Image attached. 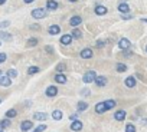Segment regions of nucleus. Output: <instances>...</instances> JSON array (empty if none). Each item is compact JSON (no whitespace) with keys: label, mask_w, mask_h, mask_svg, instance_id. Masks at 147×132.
I'll use <instances>...</instances> for the list:
<instances>
[{"label":"nucleus","mask_w":147,"mask_h":132,"mask_svg":"<svg viewBox=\"0 0 147 132\" xmlns=\"http://www.w3.org/2000/svg\"><path fill=\"white\" fill-rule=\"evenodd\" d=\"M97 76H98V75H97L94 71H88V72H85V73H84L82 81H84V83H91V82H95Z\"/></svg>","instance_id":"f257e3e1"},{"label":"nucleus","mask_w":147,"mask_h":132,"mask_svg":"<svg viewBox=\"0 0 147 132\" xmlns=\"http://www.w3.org/2000/svg\"><path fill=\"white\" fill-rule=\"evenodd\" d=\"M30 15H32V17H33V19H45L48 13H46V10H45V9L38 7V9H33Z\"/></svg>","instance_id":"f03ea898"},{"label":"nucleus","mask_w":147,"mask_h":132,"mask_svg":"<svg viewBox=\"0 0 147 132\" xmlns=\"http://www.w3.org/2000/svg\"><path fill=\"white\" fill-rule=\"evenodd\" d=\"M118 47L123 49V50H128L131 47V42L127 39V37H121L120 42H118Z\"/></svg>","instance_id":"7ed1b4c3"},{"label":"nucleus","mask_w":147,"mask_h":132,"mask_svg":"<svg viewBox=\"0 0 147 132\" xmlns=\"http://www.w3.org/2000/svg\"><path fill=\"white\" fill-rule=\"evenodd\" d=\"M94 13H95L97 16H104V15L108 13V9H107L104 5H97L95 9H94Z\"/></svg>","instance_id":"20e7f679"},{"label":"nucleus","mask_w":147,"mask_h":132,"mask_svg":"<svg viewBox=\"0 0 147 132\" xmlns=\"http://www.w3.org/2000/svg\"><path fill=\"white\" fill-rule=\"evenodd\" d=\"M81 23H82V17L78 16V15H77V16H72V17L69 19V25H71L74 29H75L77 26H80Z\"/></svg>","instance_id":"39448f33"},{"label":"nucleus","mask_w":147,"mask_h":132,"mask_svg":"<svg viewBox=\"0 0 147 132\" xmlns=\"http://www.w3.org/2000/svg\"><path fill=\"white\" fill-rule=\"evenodd\" d=\"M118 12L123 13V15L130 13V6H128V3H127V2H120V3H118Z\"/></svg>","instance_id":"423d86ee"},{"label":"nucleus","mask_w":147,"mask_h":132,"mask_svg":"<svg viewBox=\"0 0 147 132\" xmlns=\"http://www.w3.org/2000/svg\"><path fill=\"white\" fill-rule=\"evenodd\" d=\"M72 39H74V36H72V35H62V36H61V39H59V42H61V45L68 46V45H71V43H72Z\"/></svg>","instance_id":"0eeeda50"},{"label":"nucleus","mask_w":147,"mask_h":132,"mask_svg":"<svg viewBox=\"0 0 147 132\" xmlns=\"http://www.w3.org/2000/svg\"><path fill=\"white\" fill-rule=\"evenodd\" d=\"M92 49H90V47H85V49H82L81 52H80V56L82 57V59H91L92 57Z\"/></svg>","instance_id":"6e6552de"},{"label":"nucleus","mask_w":147,"mask_h":132,"mask_svg":"<svg viewBox=\"0 0 147 132\" xmlns=\"http://www.w3.org/2000/svg\"><path fill=\"white\" fill-rule=\"evenodd\" d=\"M82 128H84V123L81 121H74L71 123V131H74V132H80Z\"/></svg>","instance_id":"1a4fd4ad"},{"label":"nucleus","mask_w":147,"mask_h":132,"mask_svg":"<svg viewBox=\"0 0 147 132\" xmlns=\"http://www.w3.org/2000/svg\"><path fill=\"white\" fill-rule=\"evenodd\" d=\"M0 85H2L3 88H7V86L12 85V79L7 75H2V76H0Z\"/></svg>","instance_id":"9d476101"},{"label":"nucleus","mask_w":147,"mask_h":132,"mask_svg":"<svg viewBox=\"0 0 147 132\" xmlns=\"http://www.w3.org/2000/svg\"><path fill=\"white\" fill-rule=\"evenodd\" d=\"M56 95H58V88H56L55 85H51V86L46 88V96L53 98V96H56Z\"/></svg>","instance_id":"9b49d317"},{"label":"nucleus","mask_w":147,"mask_h":132,"mask_svg":"<svg viewBox=\"0 0 147 132\" xmlns=\"http://www.w3.org/2000/svg\"><path fill=\"white\" fill-rule=\"evenodd\" d=\"M59 7V3L56 0H48L46 2V10H56Z\"/></svg>","instance_id":"f8f14e48"},{"label":"nucleus","mask_w":147,"mask_h":132,"mask_svg":"<svg viewBox=\"0 0 147 132\" xmlns=\"http://www.w3.org/2000/svg\"><path fill=\"white\" fill-rule=\"evenodd\" d=\"M48 33H49V35H52V36L59 35V33H61V27H59L58 25H51V26L48 27Z\"/></svg>","instance_id":"ddd939ff"},{"label":"nucleus","mask_w":147,"mask_h":132,"mask_svg":"<svg viewBox=\"0 0 147 132\" xmlns=\"http://www.w3.org/2000/svg\"><path fill=\"white\" fill-rule=\"evenodd\" d=\"M108 109H107V105H105V102H98L97 105H95V112L97 113H104V112H107Z\"/></svg>","instance_id":"4468645a"},{"label":"nucleus","mask_w":147,"mask_h":132,"mask_svg":"<svg viewBox=\"0 0 147 132\" xmlns=\"http://www.w3.org/2000/svg\"><path fill=\"white\" fill-rule=\"evenodd\" d=\"M33 119L35 121H45V119H48V113H45V112H35L33 113Z\"/></svg>","instance_id":"2eb2a0df"},{"label":"nucleus","mask_w":147,"mask_h":132,"mask_svg":"<svg viewBox=\"0 0 147 132\" xmlns=\"http://www.w3.org/2000/svg\"><path fill=\"white\" fill-rule=\"evenodd\" d=\"M95 85L100 86V88L105 86V85H107V78H105V76H97V79H95Z\"/></svg>","instance_id":"dca6fc26"},{"label":"nucleus","mask_w":147,"mask_h":132,"mask_svg":"<svg viewBox=\"0 0 147 132\" xmlns=\"http://www.w3.org/2000/svg\"><path fill=\"white\" fill-rule=\"evenodd\" d=\"M32 126H33L32 121H23V122H22V125H20V129H22L23 132H26V131L32 129Z\"/></svg>","instance_id":"f3484780"},{"label":"nucleus","mask_w":147,"mask_h":132,"mask_svg":"<svg viewBox=\"0 0 147 132\" xmlns=\"http://www.w3.org/2000/svg\"><path fill=\"white\" fill-rule=\"evenodd\" d=\"M124 83H125L127 88H134V86H136V79H134L133 76H127L125 81H124Z\"/></svg>","instance_id":"a211bd4d"},{"label":"nucleus","mask_w":147,"mask_h":132,"mask_svg":"<svg viewBox=\"0 0 147 132\" xmlns=\"http://www.w3.org/2000/svg\"><path fill=\"white\" fill-rule=\"evenodd\" d=\"M55 82L62 85V83L66 82V76H65L63 73H56V75H55Z\"/></svg>","instance_id":"6ab92c4d"},{"label":"nucleus","mask_w":147,"mask_h":132,"mask_svg":"<svg viewBox=\"0 0 147 132\" xmlns=\"http://www.w3.org/2000/svg\"><path fill=\"white\" fill-rule=\"evenodd\" d=\"M114 119H117V121H124V119H125V112H124V111H115Z\"/></svg>","instance_id":"aec40b11"},{"label":"nucleus","mask_w":147,"mask_h":132,"mask_svg":"<svg viewBox=\"0 0 147 132\" xmlns=\"http://www.w3.org/2000/svg\"><path fill=\"white\" fill-rule=\"evenodd\" d=\"M12 125V119H9V118H6V119H3L2 122H0V128H2L3 131L7 128V126H10Z\"/></svg>","instance_id":"412c9836"},{"label":"nucleus","mask_w":147,"mask_h":132,"mask_svg":"<svg viewBox=\"0 0 147 132\" xmlns=\"http://www.w3.org/2000/svg\"><path fill=\"white\" fill-rule=\"evenodd\" d=\"M0 39H2V40H5V42H7V40H12V35H10V33H6L5 30H2V32H0Z\"/></svg>","instance_id":"4be33fe9"},{"label":"nucleus","mask_w":147,"mask_h":132,"mask_svg":"<svg viewBox=\"0 0 147 132\" xmlns=\"http://www.w3.org/2000/svg\"><path fill=\"white\" fill-rule=\"evenodd\" d=\"M52 118H53L55 121H61V119H62V111L55 109V111L52 112Z\"/></svg>","instance_id":"5701e85b"},{"label":"nucleus","mask_w":147,"mask_h":132,"mask_svg":"<svg viewBox=\"0 0 147 132\" xmlns=\"http://www.w3.org/2000/svg\"><path fill=\"white\" fill-rule=\"evenodd\" d=\"M71 35L74 36V39H81V37H82V32H81L80 29H77V27L72 30V33H71Z\"/></svg>","instance_id":"b1692460"},{"label":"nucleus","mask_w":147,"mask_h":132,"mask_svg":"<svg viewBox=\"0 0 147 132\" xmlns=\"http://www.w3.org/2000/svg\"><path fill=\"white\" fill-rule=\"evenodd\" d=\"M77 106H78V111L84 112V111H87V108H88V103H87V102H84V101H80Z\"/></svg>","instance_id":"393cba45"},{"label":"nucleus","mask_w":147,"mask_h":132,"mask_svg":"<svg viewBox=\"0 0 147 132\" xmlns=\"http://www.w3.org/2000/svg\"><path fill=\"white\" fill-rule=\"evenodd\" d=\"M105 105H107V109L110 111V109H113V108H115V105H117V102H115L114 99H108V101H105Z\"/></svg>","instance_id":"a878e982"},{"label":"nucleus","mask_w":147,"mask_h":132,"mask_svg":"<svg viewBox=\"0 0 147 132\" xmlns=\"http://www.w3.org/2000/svg\"><path fill=\"white\" fill-rule=\"evenodd\" d=\"M16 115H18L16 109H9V111H6V118H9V119H13Z\"/></svg>","instance_id":"bb28decb"},{"label":"nucleus","mask_w":147,"mask_h":132,"mask_svg":"<svg viewBox=\"0 0 147 132\" xmlns=\"http://www.w3.org/2000/svg\"><path fill=\"white\" fill-rule=\"evenodd\" d=\"M115 69H117V72H125V71H127V65H124V63H117V65H115Z\"/></svg>","instance_id":"cd10ccee"},{"label":"nucleus","mask_w":147,"mask_h":132,"mask_svg":"<svg viewBox=\"0 0 147 132\" xmlns=\"http://www.w3.org/2000/svg\"><path fill=\"white\" fill-rule=\"evenodd\" d=\"M38 43H39V40H38L36 37H30V39L28 40V46H29V47H33V46H36Z\"/></svg>","instance_id":"c85d7f7f"},{"label":"nucleus","mask_w":147,"mask_h":132,"mask_svg":"<svg viewBox=\"0 0 147 132\" xmlns=\"http://www.w3.org/2000/svg\"><path fill=\"white\" fill-rule=\"evenodd\" d=\"M6 75H7V76H9L10 79H15V78L18 76V71H16V69H9Z\"/></svg>","instance_id":"c756f323"},{"label":"nucleus","mask_w":147,"mask_h":132,"mask_svg":"<svg viewBox=\"0 0 147 132\" xmlns=\"http://www.w3.org/2000/svg\"><path fill=\"white\" fill-rule=\"evenodd\" d=\"M65 69H66V65H65V63H59V65H56V72H58V73H62Z\"/></svg>","instance_id":"7c9ffc66"},{"label":"nucleus","mask_w":147,"mask_h":132,"mask_svg":"<svg viewBox=\"0 0 147 132\" xmlns=\"http://www.w3.org/2000/svg\"><path fill=\"white\" fill-rule=\"evenodd\" d=\"M38 72H39L38 66H30V68L28 69V73H29V75H35V73H38Z\"/></svg>","instance_id":"2f4dec72"},{"label":"nucleus","mask_w":147,"mask_h":132,"mask_svg":"<svg viewBox=\"0 0 147 132\" xmlns=\"http://www.w3.org/2000/svg\"><path fill=\"white\" fill-rule=\"evenodd\" d=\"M125 132H136V126L133 123H127L125 125Z\"/></svg>","instance_id":"473e14b6"},{"label":"nucleus","mask_w":147,"mask_h":132,"mask_svg":"<svg viewBox=\"0 0 147 132\" xmlns=\"http://www.w3.org/2000/svg\"><path fill=\"white\" fill-rule=\"evenodd\" d=\"M43 131H46V125H39L38 128H35L33 132H43Z\"/></svg>","instance_id":"72a5a7b5"},{"label":"nucleus","mask_w":147,"mask_h":132,"mask_svg":"<svg viewBox=\"0 0 147 132\" xmlns=\"http://www.w3.org/2000/svg\"><path fill=\"white\" fill-rule=\"evenodd\" d=\"M9 25H10V22H9V20H3L2 23H0V27H2V30H5Z\"/></svg>","instance_id":"f704fd0d"},{"label":"nucleus","mask_w":147,"mask_h":132,"mask_svg":"<svg viewBox=\"0 0 147 132\" xmlns=\"http://www.w3.org/2000/svg\"><path fill=\"white\" fill-rule=\"evenodd\" d=\"M107 45V40H98L97 42V47H104Z\"/></svg>","instance_id":"c9c22d12"},{"label":"nucleus","mask_w":147,"mask_h":132,"mask_svg":"<svg viewBox=\"0 0 147 132\" xmlns=\"http://www.w3.org/2000/svg\"><path fill=\"white\" fill-rule=\"evenodd\" d=\"M45 50L49 53V55H52L53 53V46H51V45H48V46H45Z\"/></svg>","instance_id":"e433bc0d"},{"label":"nucleus","mask_w":147,"mask_h":132,"mask_svg":"<svg viewBox=\"0 0 147 132\" xmlns=\"http://www.w3.org/2000/svg\"><path fill=\"white\" fill-rule=\"evenodd\" d=\"M5 62H6V53L2 52L0 53V63H5Z\"/></svg>","instance_id":"4c0bfd02"},{"label":"nucleus","mask_w":147,"mask_h":132,"mask_svg":"<svg viewBox=\"0 0 147 132\" xmlns=\"http://www.w3.org/2000/svg\"><path fill=\"white\" fill-rule=\"evenodd\" d=\"M121 17H123V19H124V20H127V19H128V20H130V19H133V15H123V16H121Z\"/></svg>","instance_id":"58836bf2"},{"label":"nucleus","mask_w":147,"mask_h":132,"mask_svg":"<svg viewBox=\"0 0 147 132\" xmlns=\"http://www.w3.org/2000/svg\"><path fill=\"white\" fill-rule=\"evenodd\" d=\"M30 29H32V30H39V29H40V26H39V25H32V26H30Z\"/></svg>","instance_id":"ea45409f"},{"label":"nucleus","mask_w":147,"mask_h":132,"mask_svg":"<svg viewBox=\"0 0 147 132\" xmlns=\"http://www.w3.org/2000/svg\"><path fill=\"white\" fill-rule=\"evenodd\" d=\"M81 93H82V95H88V93H90V91H88V89H82V91H81Z\"/></svg>","instance_id":"a19ab883"},{"label":"nucleus","mask_w":147,"mask_h":132,"mask_svg":"<svg viewBox=\"0 0 147 132\" xmlns=\"http://www.w3.org/2000/svg\"><path fill=\"white\" fill-rule=\"evenodd\" d=\"M23 2H25L26 5H30V3H33V2H35V0H23Z\"/></svg>","instance_id":"79ce46f5"},{"label":"nucleus","mask_w":147,"mask_h":132,"mask_svg":"<svg viewBox=\"0 0 147 132\" xmlns=\"http://www.w3.org/2000/svg\"><path fill=\"white\" fill-rule=\"evenodd\" d=\"M68 2H71V3H77L78 0H68Z\"/></svg>","instance_id":"37998d69"},{"label":"nucleus","mask_w":147,"mask_h":132,"mask_svg":"<svg viewBox=\"0 0 147 132\" xmlns=\"http://www.w3.org/2000/svg\"><path fill=\"white\" fill-rule=\"evenodd\" d=\"M6 3V0H0V5H5Z\"/></svg>","instance_id":"c03bdc74"},{"label":"nucleus","mask_w":147,"mask_h":132,"mask_svg":"<svg viewBox=\"0 0 147 132\" xmlns=\"http://www.w3.org/2000/svg\"><path fill=\"white\" fill-rule=\"evenodd\" d=\"M143 22H146V23H147V19H143Z\"/></svg>","instance_id":"a18cd8bd"},{"label":"nucleus","mask_w":147,"mask_h":132,"mask_svg":"<svg viewBox=\"0 0 147 132\" xmlns=\"http://www.w3.org/2000/svg\"><path fill=\"white\" fill-rule=\"evenodd\" d=\"M146 52H147V46H146Z\"/></svg>","instance_id":"49530a36"}]
</instances>
